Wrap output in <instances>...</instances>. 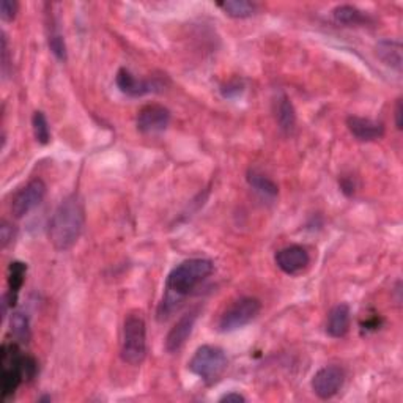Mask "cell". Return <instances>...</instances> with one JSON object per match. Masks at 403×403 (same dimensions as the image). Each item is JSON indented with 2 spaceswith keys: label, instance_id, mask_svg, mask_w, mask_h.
I'll return each instance as SVG.
<instances>
[{
  "label": "cell",
  "instance_id": "1",
  "mask_svg": "<svg viewBox=\"0 0 403 403\" xmlns=\"http://www.w3.org/2000/svg\"><path fill=\"white\" fill-rule=\"evenodd\" d=\"M85 225V206L79 194L66 196L54 211L48 225V237L54 249L70 251L78 243Z\"/></svg>",
  "mask_w": 403,
  "mask_h": 403
},
{
  "label": "cell",
  "instance_id": "2",
  "mask_svg": "<svg viewBox=\"0 0 403 403\" xmlns=\"http://www.w3.org/2000/svg\"><path fill=\"white\" fill-rule=\"evenodd\" d=\"M213 271L214 265L208 259H191L181 261L167 276V292L173 297H186L206 278H210Z\"/></svg>",
  "mask_w": 403,
  "mask_h": 403
},
{
  "label": "cell",
  "instance_id": "3",
  "mask_svg": "<svg viewBox=\"0 0 403 403\" xmlns=\"http://www.w3.org/2000/svg\"><path fill=\"white\" fill-rule=\"evenodd\" d=\"M120 356L130 366H140L147 358V326L140 312H130L126 315Z\"/></svg>",
  "mask_w": 403,
  "mask_h": 403
},
{
  "label": "cell",
  "instance_id": "4",
  "mask_svg": "<svg viewBox=\"0 0 403 403\" xmlns=\"http://www.w3.org/2000/svg\"><path fill=\"white\" fill-rule=\"evenodd\" d=\"M187 367L205 385H214L225 373L228 359L223 348L214 345H202L192 354Z\"/></svg>",
  "mask_w": 403,
  "mask_h": 403
},
{
  "label": "cell",
  "instance_id": "5",
  "mask_svg": "<svg viewBox=\"0 0 403 403\" xmlns=\"http://www.w3.org/2000/svg\"><path fill=\"white\" fill-rule=\"evenodd\" d=\"M261 311V301L254 297H243L228 306L218 321L221 333H232L249 325Z\"/></svg>",
  "mask_w": 403,
  "mask_h": 403
},
{
  "label": "cell",
  "instance_id": "6",
  "mask_svg": "<svg viewBox=\"0 0 403 403\" xmlns=\"http://www.w3.org/2000/svg\"><path fill=\"white\" fill-rule=\"evenodd\" d=\"M48 192V186H46L42 178H33L21 190L16 191L15 196L11 199V214L16 219H21L27 216L32 210L42 204Z\"/></svg>",
  "mask_w": 403,
  "mask_h": 403
},
{
  "label": "cell",
  "instance_id": "7",
  "mask_svg": "<svg viewBox=\"0 0 403 403\" xmlns=\"http://www.w3.org/2000/svg\"><path fill=\"white\" fill-rule=\"evenodd\" d=\"M116 82H117L120 92L132 98L149 95V93H158L166 87L163 78L139 79L126 68L118 70L117 76H116Z\"/></svg>",
  "mask_w": 403,
  "mask_h": 403
},
{
  "label": "cell",
  "instance_id": "8",
  "mask_svg": "<svg viewBox=\"0 0 403 403\" xmlns=\"http://www.w3.org/2000/svg\"><path fill=\"white\" fill-rule=\"evenodd\" d=\"M345 381V372L339 366H326L314 375L312 391L323 400L334 397Z\"/></svg>",
  "mask_w": 403,
  "mask_h": 403
},
{
  "label": "cell",
  "instance_id": "9",
  "mask_svg": "<svg viewBox=\"0 0 403 403\" xmlns=\"http://www.w3.org/2000/svg\"><path fill=\"white\" fill-rule=\"evenodd\" d=\"M170 123V111L161 104H147L137 112L136 125L142 134H159Z\"/></svg>",
  "mask_w": 403,
  "mask_h": 403
},
{
  "label": "cell",
  "instance_id": "10",
  "mask_svg": "<svg viewBox=\"0 0 403 403\" xmlns=\"http://www.w3.org/2000/svg\"><path fill=\"white\" fill-rule=\"evenodd\" d=\"M274 261H276L280 271L290 274V276H297L311 264V254L307 252L306 247L292 244L278 251L276 255H274Z\"/></svg>",
  "mask_w": 403,
  "mask_h": 403
},
{
  "label": "cell",
  "instance_id": "11",
  "mask_svg": "<svg viewBox=\"0 0 403 403\" xmlns=\"http://www.w3.org/2000/svg\"><path fill=\"white\" fill-rule=\"evenodd\" d=\"M199 317V309H192V311L186 312L175 325L170 328L169 334L166 337V350L169 353H178L181 348L185 347L186 340L190 339V335L196 325Z\"/></svg>",
  "mask_w": 403,
  "mask_h": 403
},
{
  "label": "cell",
  "instance_id": "12",
  "mask_svg": "<svg viewBox=\"0 0 403 403\" xmlns=\"http://www.w3.org/2000/svg\"><path fill=\"white\" fill-rule=\"evenodd\" d=\"M347 126L361 142H373V140H380L385 136V125L367 117L350 116L347 118Z\"/></svg>",
  "mask_w": 403,
  "mask_h": 403
},
{
  "label": "cell",
  "instance_id": "13",
  "mask_svg": "<svg viewBox=\"0 0 403 403\" xmlns=\"http://www.w3.org/2000/svg\"><path fill=\"white\" fill-rule=\"evenodd\" d=\"M352 323V311L350 306L345 302L334 306L328 314L326 318V334L333 339H342L345 337L350 331Z\"/></svg>",
  "mask_w": 403,
  "mask_h": 403
},
{
  "label": "cell",
  "instance_id": "14",
  "mask_svg": "<svg viewBox=\"0 0 403 403\" xmlns=\"http://www.w3.org/2000/svg\"><path fill=\"white\" fill-rule=\"evenodd\" d=\"M276 122L279 130L287 136L293 134L294 128H297V111H294L292 99L287 95H280L276 103Z\"/></svg>",
  "mask_w": 403,
  "mask_h": 403
},
{
  "label": "cell",
  "instance_id": "15",
  "mask_svg": "<svg viewBox=\"0 0 403 403\" xmlns=\"http://www.w3.org/2000/svg\"><path fill=\"white\" fill-rule=\"evenodd\" d=\"M377 56L385 65L402 70V44L397 39H381L377 44Z\"/></svg>",
  "mask_w": 403,
  "mask_h": 403
},
{
  "label": "cell",
  "instance_id": "16",
  "mask_svg": "<svg viewBox=\"0 0 403 403\" xmlns=\"http://www.w3.org/2000/svg\"><path fill=\"white\" fill-rule=\"evenodd\" d=\"M25 273H27L25 264H23V261H11L8 266V293L4 294L10 306L16 304L18 293L24 285Z\"/></svg>",
  "mask_w": 403,
  "mask_h": 403
},
{
  "label": "cell",
  "instance_id": "17",
  "mask_svg": "<svg viewBox=\"0 0 403 403\" xmlns=\"http://www.w3.org/2000/svg\"><path fill=\"white\" fill-rule=\"evenodd\" d=\"M246 180L252 190L264 199L273 200L278 197V194H279L278 185L274 183L271 178H268L266 175H264V173H260L259 170L251 169L249 172H247Z\"/></svg>",
  "mask_w": 403,
  "mask_h": 403
},
{
  "label": "cell",
  "instance_id": "18",
  "mask_svg": "<svg viewBox=\"0 0 403 403\" xmlns=\"http://www.w3.org/2000/svg\"><path fill=\"white\" fill-rule=\"evenodd\" d=\"M218 6L223 10L227 16L235 19H244L255 15L257 11V5L249 0H225V2L218 4Z\"/></svg>",
  "mask_w": 403,
  "mask_h": 403
},
{
  "label": "cell",
  "instance_id": "19",
  "mask_svg": "<svg viewBox=\"0 0 403 403\" xmlns=\"http://www.w3.org/2000/svg\"><path fill=\"white\" fill-rule=\"evenodd\" d=\"M10 333L13 335V339L19 342V344H29V340L32 337L30 325H29V318H27L23 312L11 314Z\"/></svg>",
  "mask_w": 403,
  "mask_h": 403
},
{
  "label": "cell",
  "instance_id": "20",
  "mask_svg": "<svg viewBox=\"0 0 403 403\" xmlns=\"http://www.w3.org/2000/svg\"><path fill=\"white\" fill-rule=\"evenodd\" d=\"M333 16L337 23L345 25H359L364 24L367 19L362 15V11L353 5H339L333 11Z\"/></svg>",
  "mask_w": 403,
  "mask_h": 403
},
{
  "label": "cell",
  "instance_id": "21",
  "mask_svg": "<svg viewBox=\"0 0 403 403\" xmlns=\"http://www.w3.org/2000/svg\"><path fill=\"white\" fill-rule=\"evenodd\" d=\"M48 44L51 52L56 56L60 62H66L68 58V52H66V44L62 37V33L57 30V27L54 23L48 25Z\"/></svg>",
  "mask_w": 403,
  "mask_h": 403
},
{
  "label": "cell",
  "instance_id": "22",
  "mask_svg": "<svg viewBox=\"0 0 403 403\" xmlns=\"http://www.w3.org/2000/svg\"><path fill=\"white\" fill-rule=\"evenodd\" d=\"M32 128H33V136H35L38 144H42V145L49 144V140H51V128H49L48 118H46V116L42 111L33 112Z\"/></svg>",
  "mask_w": 403,
  "mask_h": 403
},
{
  "label": "cell",
  "instance_id": "23",
  "mask_svg": "<svg viewBox=\"0 0 403 403\" xmlns=\"http://www.w3.org/2000/svg\"><path fill=\"white\" fill-rule=\"evenodd\" d=\"M38 372V362L35 358H32L29 354H23L21 358V373L24 381H30L37 377Z\"/></svg>",
  "mask_w": 403,
  "mask_h": 403
},
{
  "label": "cell",
  "instance_id": "24",
  "mask_svg": "<svg viewBox=\"0 0 403 403\" xmlns=\"http://www.w3.org/2000/svg\"><path fill=\"white\" fill-rule=\"evenodd\" d=\"M18 8L19 5L15 0H2V4H0V18H2L5 23L13 21L18 15Z\"/></svg>",
  "mask_w": 403,
  "mask_h": 403
},
{
  "label": "cell",
  "instance_id": "25",
  "mask_svg": "<svg viewBox=\"0 0 403 403\" xmlns=\"http://www.w3.org/2000/svg\"><path fill=\"white\" fill-rule=\"evenodd\" d=\"M15 237H16V227L8 223V221H2V225H0V243H2L4 249L10 243H13Z\"/></svg>",
  "mask_w": 403,
  "mask_h": 403
},
{
  "label": "cell",
  "instance_id": "26",
  "mask_svg": "<svg viewBox=\"0 0 403 403\" xmlns=\"http://www.w3.org/2000/svg\"><path fill=\"white\" fill-rule=\"evenodd\" d=\"M219 402H237V403H240V402H246V399H244V395H241L238 392H230V394H225L224 397H221Z\"/></svg>",
  "mask_w": 403,
  "mask_h": 403
},
{
  "label": "cell",
  "instance_id": "27",
  "mask_svg": "<svg viewBox=\"0 0 403 403\" xmlns=\"http://www.w3.org/2000/svg\"><path fill=\"white\" fill-rule=\"evenodd\" d=\"M243 90V87L240 85V82H235V84H228L227 85V90H223L224 93V97L227 98H230L232 97V92H235V95H238V93Z\"/></svg>",
  "mask_w": 403,
  "mask_h": 403
},
{
  "label": "cell",
  "instance_id": "28",
  "mask_svg": "<svg viewBox=\"0 0 403 403\" xmlns=\"http://www.w3.org/2000/svg\"><path fill=\"white\" fill-rule=\"evenodd\" d=\"M395 126L397 130H402V99H397L395 103Z\"/></svg>",
  "mask_w": 403,
  "mask_h": 403
},
{
  "label": "cell",
  "instance_id": "29",
  "mask_svg": "<svg viewBox=\"0 0 403 403\" xmlns=\"http://www.w3.org/2000/svg\"><path fill=\"white\" fill-rule=\"evenodd\" d=\"M38 402H51V397H42Z\"/></svg>",
  "mask_w": 403,
  "mask_h": 403
}]
</instances>
